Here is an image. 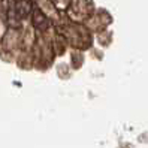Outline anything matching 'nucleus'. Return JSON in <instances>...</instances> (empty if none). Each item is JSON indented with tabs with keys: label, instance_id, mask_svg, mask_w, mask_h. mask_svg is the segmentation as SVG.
Listing matches in <instances>:
<instances>
[{
	"label": "nucleus",
	"instance_id": "1",
	"mask_svg": "<svg viewBox=\"0 0 148 148\" xmlns=\"http://www.w3.org/2000/svg\"><path fill=\"white\" fill-rule=\"evenodd\" d=\"M15 14L18 18H24V16H27L32 9H33V5L30 0H16V3H15Z\"/></svg>",
	"mask_w": 148,
	"mask_h": 148
},
{
	"label": "nucleus",
	"instance_id": "2",
	"mask_svg": "<svg viewBox=\"0 0 148 148\" xmlns=\"http://www.w3.org/2000/svg\"><path fill=\"white\" fill-rule=\"evenodd\" d=\"M33 25H34V27H39V29H43V27H47V25H48L45 15H43L39 9H36L33 12Z\"/></svg>",
	"mask_w": 148,
	"mask_h": 148
}]
</instances>
